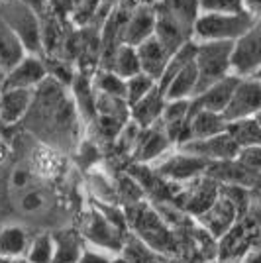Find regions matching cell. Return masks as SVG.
I'll return each mask as SVG.
<instances>
[{
  "mask_svg": "<svg viewBox=\"0 0 261 263\" xmlns=\"http://www.w3.org/2000/svg\"><path fill=\"white\" fill-rule=\"evenodd\" d=\"M153 10L157 18L155 35L173 53L193 40L196 20L200 18L198 0H155Z\"/></svg>",
  "mask_w": 261,
  "mask_h": 263,
  "instance_id": "obj_1",
  "label": "cell"
},
{
  "mask_svg": "<svg viewBox=\"0 0 261 263\" xmlns=\"http://www.w3.org/2000/svg\"><path fill=\"white\" fill-rule=\"evenodd\" d=\"M124 214L134 238H138L143 246H147L155 253H169L175 250L177 241L171 232V226L150 202L145 200L132 202L126 206Z\"/></svg>",
  "mask_w": 261,
  "mask_h": 263,
  "instance_id": "obj_2",
  "label": "cell"
},
{
  "mask_svg": "<svg viewBox=\"0 0 261 263\" xmlns=\"http://www.w3.org/2000/svg\"><path fill=\"white\" fill-rule=\"evenodd\" d=\"M255 26V20L248 12L241 14H200L196 20L195 42H222V44H236L241 35L250 32Z\"/></svg>",
  "mask_w": 261,
  "mask_h": 263,
  "instance_id": "obj_3",
  "label": "cell"
},
{
  "mask_svg": "<svg viewBox=\"0 0 261 263\" xmlns=\"http://www.w3.org/2000/svg\"><path fill=\"white\" fill-rule=\"evenodd\" d=\"M232 53H234V44H222V42H200L198 44V51H196L198 88H196V95H200L208 87L216 85L218 81L232 75Z\"/></svg>",
  "mask_w": 261,
  "mask_h": 263,
  "instance_id": "obj_4",
  "label": "cell"
},
{
  "mask_svg": "<svg viewBox=\"0 0 261 263\" xmlns=\"http://www.w3.org/2000/svg\"><path fill=\"white\" fill-rule=\"evenodd\" d=\"M0 18L8 24L12 32L18 35V40L22 42L24 49L32 55H40L45 49L44 44V26L40 16L22 4L20 0L4 4V8L0 10Z\"/></svg>",
  "mask_w": 261,
  "mask_h": 263,
  "instance_id": "obj_5",
  "label": "cell"
},
{
  "mask_svg": "<svg viewBox=\"0 0 261 263\" xmlns=\"http://www.w3.org/2000/svg\"><path fill=\"white\" fill-rule=\"evenodd\" d=\"M79 232L85 241L95 243L97 248L108 250V252H122L126 243L124 240L126 230L116 222H112L102 210L97 209L83 214V218L79 222Z\"/></svg>",
  "mask_w": 261,
  "mask_h": 263,
  "instance_id": "obj_6",
  "label": "cell"
},
{
  "mask_svg": "<svg viewBox=\"0 0 261 263\" xmlns=\"http://www.w3.org/2000/svg\"><path fill=\"white\" fill-rule=\"evenodd\" d=\"M261 71V26H253L246 35L234 44L232 53V75L239 79L253 77Z\"/></svg>",
  "mask_w": 261,
  "mask_h": 263,
  "instance_id": "obj_7",
  "label": "cell"
},
{
  "mask_svg": "<svg viewBox=\"0 0 261 263\" xmlns=\"http://www.w3.org/2000/svg\"><path fill=\"white\" fill-rule=\"evenodd\" d=\"M49 79L47 63L40 55H24L4 75L6 90H38Z\"/></svg>",
  "mask_w": 261,
  "mask_h": 263,
  "instance_id": "obj_8",
  "label": "cell"
},
{
  "mask_svg": "<svg viewBox=\"0 0 261 263\" xmlns=\"http://www.w3.org/2000/svg\"><path fill=\"white\" fill-rule=\"evenodd\" d=\"M179 152L195 155L198 159H204L208 163H222V161H234L239 154L238 143L232 140L228 132L218 134L207 140H193L177 147Z\"/></svg>",
  "mask_w": 261,
  "mask_h": 263,
  "instance_id": "obj_9",
  "label": "cell"
},
{
  "mask_svg": "<svg viewBox=\"0 0 261 263\" xmlns=\"http://www.w3.org/2000/svg\"><path fill=\"white\" fill-rule=\"evenodd\" d=\"M261 112V81L255 77L239 79L238 87L232 95L228 108L224 112L226 122L255 118Z\"/></svg>",
  "mask_w": 261,
  "mask_h": 263,
  "instance_id": "obj_10",
  "label": "cell"
},
{
  "mask_svg": "<svg viewBox=\"0 0 261 263\" xmlns=\"http://www.w3.org/2000/svg\"><path fill=\"white\" fill-rule=\"evenodd\" d=\"M210 163L204 159H198L195 155L183 154L177 149V154L167 157L165 161L155 167V173L165 179V181H175V183H191L198 177L207 175Z\"/></svg>",
  "mask_w": 261,
  "mask_h": 263,
  "instance_id": "obj_11",
  "label": "cell"
},
{
  "mask_svg": "<svg viewBox=\"0 0 261 263\" xmlns=\"http://www.w3.org/2000/svg\"><path fill=\"white\" fill-rule=\"evenodd\" d=\"M238 216H239L238 206L232 202V198L226 197V195L220 191L218 200L204 212V214L198 216V222H200L202 230L207 232V234H210V236L216 238V240H222V238L238 224Z\"/></svg>",
  "mask_w": 261,
  "mask_h": 263,
  "instance_id": "obj_12",
  "label": "cell"
},
{
  "mask_svg": "<svg viewBox=\"0 0 261 263\" xmlns=\"http://www.w3.org/2000/svg\"><path fill=\"white\" fill-rule=\"evenodd\" d=\"M155 28H157V18H155L153 4H138L130 10L128 20L124 24L122 44L138 47L145 40L155 35Z\"/></svg>",
  "mask_w": 261,
  "mask_h": 263,
  "instance_id": "obj_13",
  "label": "cell"
},
{
  "mask_svg": "<svg viewBox=\"0 0 261 263\" xmlns=\"http://www.w3.org/2000/svg\"><path fill=\"white\" fill-rule=\"evenodd\" d=\"M220 191H222V185L214 181L212 177H198L195 181H191V185L183 195V209L198 218L216 202Z\"/></svg>",
  "mask_w": 261,
  "mask_h": 263,
  "instance_id": "obj_14",
  "label": "cell"
},
{
  "mask_svg": "<svg viewBox=\"0 0 261 263\" xmlns=\"http://www.w3.org/2000/svg\"><path fill=\"white\" fill-rule=\"evenodd\" d=\"M136 49H138V57H140L142 73L153 77L157 81V85H159V81H161L165 69L169 65V59H171L173 51H171L157 35L145 40V42H143L142 45H138Z\"/></svg>",
  "mask_w": 261,
  "mask_h": 263,
  "instance_id": "obj_15",
  "label": "cell"
},
{
  "mask_svg": "<svg viewBox=\"0 0 261 263\" xmlns=\"http://www.w3.org/2000/svg\"><path fill=\"white\" fill-rule=\"evenodd\" d=\"M239 77L236 75H230V77L218 81L216 85L208 87L207 90H202L200 95H196L193 99V106L198 110H208V112H214V114H222L228 108L232 95L238 87Z\"/></svg>",
  "mask_w": 261,
  "mask_h": 263,
  "instance_id": "obj_16",
  "label": "cell"
},
{
  "mask_svg": "<svg viewBox=\"0 0 261 263\" xmlns=\"http://www.w3.org/2000/svg\"><path fill=\"white\" fill-rule=\"evenodd\" d=\"M226 128H228V122L222 114H214V112H208V110H198L193 106L189 122H187L185 142L183 143L193 142V140H207V138H212L218 134H224Z\"/></svg>",
  "mask_w": 261,
  "mask_h": 263,
  "instance_id": "obj_17",
  "label": "cell"
},
{
  "mask_svg": "<svg viewBox=\"0 0 261 263\" xmlns=\"http://www.w3.org/2000/svg\"><path fill=\"white\" fill-rule=\"evenodd\" d=\"M171 145H173V142L169 140L163 124L159 122V124L153 126V128L142 130L140 138H138V143H136V147H134V159H136L138 163H150L153 159L161 157Z\"/></svg>",
  "mask_w": 261,
  "mask_h": 263,
  "instance_id": "obj_18",
  "label": "cell"
},
{
  "mask_svg": "<svg viewBox=\"0 0 261 263\" xmlns=\"http://www.w3.org/2000/svg\"><path fill=\"white\" fill-rule=\"evenodd\" d=\"M167 106V99H165L163 90L157 87L152 90L147 97H143L142 100H138L136 104L130 106V120L140 126L142 130L153 128L157 126L161 118H163V110Z\"/></svg>",
  "mask_w": 261,
  "mask_h": 263,
  "instance_id": "obj_19",
  "label": "cell"
},
{
  "mask_svg": "<svg viewBox=\"0 0 261 263\" xmlns=\"http://www.w3.org/2000/svg\"><path fill=\"white\" fill-rule=\"evenodd\" d=\"M35 100V90H4L0 99V124H16L28 116Z\"/></svg>",
  "mask_w": 261,
  "mask_h": 263,
  "instance_id": "obj_20",
  "label": "cell"
},
{
  "mask_svg": "<svg viewBox=\"0 0 261 263\" xmlns=\"http://www.w3.org/2000/svg\"><path fill=\"white\" fill-rule=\"evenodd\" d=\"M55 240V255L53 263H79L81 255L85 252V240L79 230L67 228L53 234Z\"/></svg>",
  "mask_w": 261,
  "mask_h": 263,
  "instance_id": "obj_21",
  "label": "cell"
},
{
  "mask_svg": "<svg viewBox=\"0 0 261 263\" xmlns=\"http://www.w3.org/2000/svg\"><path fill=\"white\" fill-rule=\"evenodd\" d=\"M198 88V73H196V63L181 69L173 79L161 87L167 100H193L196 97Z\"/></svg>",
  "mask_w": 261,
  "mask_h": 263,
  "instance_id": "obj_22",
  "label": "cell"
},
{
  "mask_svg": "<svg viewBox=\"0 0 261 263\" xmlns=\"http://www.w3.org/2000/svg\"><path fill=\"white\" fill-rule=\"evenodd\" d=\"M28 51L24 49L18 35L8 28V24L0 18V73L6 75Z\"/></svg>",
  "mask_w": 261,
  "mask_h": 263,
  "instance_id": "obj_23",
  "label": "cell"
},
{
  "mask_svg": "<svg viewBox=\"0 0 261 263\" xmlns=\"http://www.w3.org/2000/svg\"><path fill=\"white\" fill-rule=\"evenodd\" d=\"M108 71H114L118 77L124 81L132 79L134 75L142 73V65H140V57H138V49L132 45L120 44L112 53L108 55Z\"/></svg>",
  "mask_w": 261,
  "mask_h": 263,
  "instance_id": "obj_24",
  "label": "cell"
},
{
  "mask_svg": "<svg viewBox=\"0 0 261 263\" xmlns=\"http://www.w3.org/2000/svg\"><path fill=\"white\" fill-rule=\"evenodd\" d=\"M30 236L20 226H6L0 230V257L20 261L30 248Z\"/></svg>",
  "mask_w": 261,
  "mask_h": 263,
  "instance_id": "obj_25",
  "label": "cell"
},
{
  "mask_svg": "<svg viewBox=\"0 0 261 263\" xmlns=\"http://www.w3.org/2000/svg\"><path fill=\"white\" fill-rule=\"evenodd\" d=\"M226 132L232 136V140L238 143L239 149L251 147V145H261V126L255 118L228 122Z\"/></svg>",
  "mask_w": 261,
  "mask_h": 263,
  "instance_id": "obj_26",
  "label": "cell"
},
{
  "mask_svg": "<svg viewBox=\"0 0 261 263\" xmlns=\"http://www.w3.org/2000/svg\"><path fill=\"white\" fill-rule=\"evenodd\" d=\"M92 87L97 90V95L126 100V81L118 77L114 71L98 69L95 73V77H92Z\"/></svg>",
  "mask_w": 261,
  "mask_h": 263,
  "instance_id": "obj_27",
  "label": "cell"
},
{
  "mask_svg": "<svg viewBox=\"0 0 261 263\" xmlns=\"http://www.w3.org/2000/svg\"><path fill=\"white\" fill-rule=\"evenodd\" d=\"M196 51H198V44H196L195 40H191V42H187L185 45H181V47L171 55L169 65H167L163 77L159 81V88L165 87V85L173 79V75H177L181 69H185V67L196 63Z\"/></svg>",
  "mask_w": 261,
  "mask_h": 263,
  "instance_id": "obj_28",
  "label": "cell"
},
{
  "mask_svg": "<svg viewBox=\"0 0 261 263\" xmlns=\"http://www.w3.org/2000/svg\"><path fill=\"white\" fill-rule=\"evenodd\" d=\"M55 255V240L53 234H38L32 241L26 253V261L28 263H53Z\"/></svg>",
  "mask_w": 261,
  "mask_h": 263,
  "instance_id": "obj_29",
  "label": "cell"
},
{
  "mask_svg": "<svg viewBox=\"0 0 261 263\" xmlns=\"http://www.w3.org/2000/svg\"><path fill=\"white\" fill-rule=\"evenodd\" d=\"M157 87H159L157 81L153 77H150V75H145V73H138V75H134L132 79H128L126 81V102H128V106L136 104L143 97H147Z\"/></svg>",
  "mask_w": 261,
  "mask_h": 263,
  "instance_id": "obj_30",
  "label": "cell"
},
{
  "mask_svg": "<svg viewBox=\"0 0 261 263\" xmlns=\"http://www.w3.org/2000/svg\"><path fill=\"white\" fill-rule=\"evenodd\" d=\"M124 259L126 263H159L157 261V255L153 250H150L147 246H143L138 238L132 236L130 240L124 243Z\"/></svg>",
  "mask_w": 261,
  "mask_h": 263,
  "instance_id": "obj_31",
  "label": "cell"
},
{
  "mask_svg": "<svg viewBox=\"0 0 261 263\" xmlns=\"http://www.w3.org/2000/svg\"><path fill=\"white\" fill-rule=\"evenodd\" d=\"M200 14H241L244 0H198Z\"/></svg>",
  "mask_w": 261,
  "mask_h": 263,
  "instance_id": "obj_32",
  "label": "cell"
},
{
  "mask_svg": "<svg viewBox=\"0 0 261 263\" xmlns=\"http://www.w3.org/2000/svg\"><path fill=\"white\" fill-rule=\"evenodd\" d=\"M236 161H238L244 169H248L250 173H253L255 177H259L261 175V145H251V147L239 149Z\"/></svg>",
  "mask_w": 261,
  "mask_h": 263,
  "instance_id": "obj_33",
  "label": "cell"
},
{
  "mask_svg": "<svg viewBox=\"0 0 261 263\" xmlns=\"http://www.w3.org/2000/svg\"><path fill=\"white\" fill-rule=\"evenodd\" d=\"M100 6V0H73V14L75 20L79 22H87L90 16H95V12Z\"/></svg>",
  "mask_w": 261,
  "mask_h": 263,
  "instance_id": "obj_34",
  "label": "cell"
},
{
  "mask_svg": "<svg viewBox=\"0 0 261 263\" xmlns=\"http://www.w3.org/2000/svg\"><path fill=\"white\" fill-rule=\"evenodd\" d=\"M79 263H112V259H108L102 253L92 252V250H85L83 255H81V259H79Z\"/></svg>",
  "mask_w": 261,
  "mask_h": 263,
  "instance_id": "obj_35",
  "label": "cell"
},
{
  "mask_svg": "<svg viewBox=\"0 0 261 263\" xmlns=\"http://www.w3.org/2000/svg\"><path fill=\"white\" fill-rule=\"evenodd\" d=\"M244 8L253 20H257L261 16V0H244Z\"/></svg>",
  "mask_w": 261,
  "mask_h": 263,
  "instance_id": "obj_36",
  "label": "cell"
},
{
  "mask_svg": "<svg viewBox=\"0 0 261 263\" xmlns=\"http://www.w3.org/2000/svg\"><path fill=\"white\" fill-rule=\"evenodd\" d=\"M248 263H261V253H251Z\"/></svg>",
  "mask_w": 261,
  "mask_h": 263,
  "instance_id": "obj_37",
  "label": "cell"
},
{
  "mask_svg": "<svg viewBox=\"0 0 261 263\" xmlns=\"http://www.w3.org/2000/svg\"><path fill=\"white\" fill-rule=\"evenodd\" d=\"M4 90H6V87H4V75L0 73V99H2V95H4Z\"/></svg>",
  "mask_w": 261,
  "mask_h": 263,
  "instance_id": "obj_38",
  "label": "cell"
},
{
  "mask_svg": "<svg viewBox=\"0 0 261 263\" xmlns=\"http://www.w3.org/2000/svg\"><path fill=\"white\" fill-rule=\"evenodd\" d=\"M0 263H18L16 259H6V257H0Z\"/></svg>",
  "mask_w": 261,
  "mask_h": 263,
  "instance_id": "obj_39",
  "label": "cell"
},
{
  "mask_svg": "<svg viewBox=\"0 0 261 263\" xmlns=\"http://www.w3.org/2000/svg\"><path fill=\"white\" fill-rule=\"evenodd\" d=\"M112 263H126V259H114Z\"/></svg>",
  "mask_w": 261,
  "mask_h": 263,
  "instance_id": "obj_40",
  "label": "cell"
},
{
  "mask_svg": "<svg viewBox=\"0 0 261 263\" xmlns=\"http://www.w3.org/2000/svg\"><path fill=\"white\" fill-rule=\"evenodd\" d=\"M255 24H257V26H261V16L257 18V20H255Z\"/></svg>",
  "mask_w": 261,
  "mask_h": 263,
  "instance_id": "obj_41",
  "label": "cell"
},
{
  "mask_svg": "<svg viewBox=\"0 0 261 263\" xmlns=\"http://www.w3.org/2000/svg\"><path fill=\"white\" fill-rule=\"evenodd\" d=\"M18 263H28V261H26V259H20V261H18Z\"/></svg>",
  "mask_w": 261,
  "mask_h": 263,
  "instance_id": "obj_42",
  "label": "cell"
}]
</instances>
